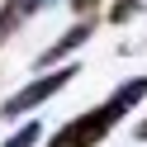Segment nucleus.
<instances>
[{
	"instance_id": "2",
	"label": "nucleus",
	"mask_w": 147,
	"mask_h": 147,
	"mask_svg": "<svg viewBox=\"0 0 147 147\" xmlns=\"http://www.w3.org/2000/svg\"><path fill=\"white\" fill-rule=\"evenodd\" d=\"M71 81H76V67H57V71H43L38 81H29L24 90H14L5 105H0V119H24L29 109H38L43 100H52L57 90H67Z\"/></svg>"
},
{
	"instance_id": "4",
	"label": "nucleus",
	"mask_w": 147,
	"mask_h": 147,
	"mask_svg": "<svg viewBox=\"0 0 147 147\" xmlns=\"http://www.w3.org/2000/svg\"><path fill=\"white\" fill-rule=\"evenodd\" d=\"M38 10H43V0H5V5H0V48H5Z\"/></svg>"
},
{
	"instance_id": "5",
	"label": "nucleus",
	"mask_w": 147,
	"mask_h": 147,
	"mask_svg": "<svg viewBox=\"0 0 147 147\" xmlns=\"http://www.w3.org/2000/svg\"><path fill=\"white\" fill-rule=\"evenodd\" d=\"M38 138H43V128H38V123H24V128H14V133L5 138L0 147H38Z\"/></svg>"
},
{
	"instance_id": "8",
	"label": "nucleus",
	"mask_w": 147,
	"mask_h": 147,
	"mask_svg": "<svg viewBox=\"0 0 147 147\" xmlns=\"http://www.w3.org/2000/svg\"><path fill=\"white\" fill-rule=\"evenodd\" d=\"M133 138H138V142H147V119H142V123L133 128Z\"/></svg>"
},
{
	"instance_id": "1",
	"label": "nucleus",
	"mask_w": 147,
	"mask_h": 147,
	"mask_svg": "<svg viewBox=\"0 0 147 147\" xmlns=\"http://www.w3.org/2000/svg\"><path fill=\"white\" fill-rule=\"evenodd\" d=\"M138 100H147V76L123 81V86H119L109 100H100L95 109H86V114L67 119V123H62L43 147H100L109 133H114V123H123V114L138 105Z\"/></svg>"
},
{
	"instance_id": "7",
	"label": "nucleus",
	"mask_w": 147,
	"mask_h": 147,
	"mask_svg": "<svg viewBox=\"0 0 147 147\" xmlns=\"http://www.w3.org/2000/svg\"><path fill=\"white\" fill-rule=\"evenodd\" d=\"M105 0H71V10H81V14H90V10H100Z\"/></svg>"
},
{
	"instance_id": "3",
	"label": "nucleus",
	"mask_w": 147,
	"mask_h": 147,
	"mask_svg": "<svg viewBox=\"0 0 147 147\" xmlns=\"http://www.w3.org/2000/svg\"><path fill=\"white\" fill-rule=\"evenodd\" d=\"M90 33H95V19H90V14H81V24H71V29H67V33H62V38H57V43H52V48H48V52H38V62H33V67H38V71H48V67H52V62H62V57H71V52H76V48H81V43H86V38H90Z\"/></svg>"
},
{
	"instance_id": "6",
	"label": "nucleus",
	"mask_w": 147,
	"mask_h": 147,
	"mask_svg": "<svg viewBox=\"0 0 147 147\" xmlns=\"http://www.w3.org/2000/svg\"><path fill=\"white\" fill-rule=\"evenodd\" d=\"M138 5H142V0H119L114 10H109V19H114V24H123V19H133V14H138Z\"/></svg>"
},
{
	"instance_id": "9",
	"label": "nucleus",
	"mask_w": 147,
	"mask_h": 147,
	"mask_svg": "<svg viewBox=\"0 0 147 147\" xmlns=\"http://www.w3.org/2000/svg\"><path fill=\"white\" fill-rule=\"evenodd\" d=\"M43 5H57V0H43Z\"/></svg>"
}]
</instances>
